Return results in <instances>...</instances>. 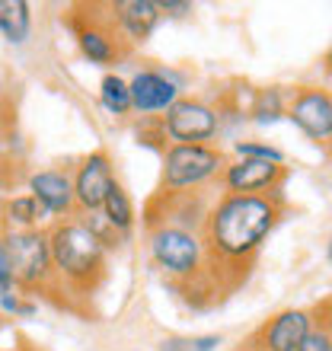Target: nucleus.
Returning a JSON list of instances; mask_svg holds the SVG:
<instances>
[{"label": "nucleus", "instance_id": "nucleus-1", "mask_svg": "<svg viewBox=\"0 0 332 351\" xmlns=\"http://www.w3.org/2000/svg\"><path fill=\"white\" fill-rule=\"evenodd\" d=\"M285 211V198L272 195H227L217 198L204 227L208 246V271L211 278H224L227 268H243L252 262L272 227ZM246 271V268H243Z\"/></svg>", "mask_w": 332, "mask_h": 351}, {"label": "nucleus", "instance_id": "nucleus-2", "mask_svg": "<svg viewBox=\"0 0 332 351\" xmlns=\"http://www.w3.org/2000/svg\"><path fill=\"white\" fill-rule=\"evenodd\" d=\"M51 240V256H55V275L58 281L71 291L90 294L106 278V243L99 233L90 227V221L77 217H61L48 227Z\"/></svg>", "mask_w": 332, "mask_h": 351}, {"label": "nucleus", "instance_id": "nucleus-3", "mask_svg": "<svg viewBox=\"0 0 332 351\" xmlns=\"http://www.w3.org/2000/svg\"><path fill=\"white\" fill-rule=\"evenodd\" d=\"M147 252L169 281L192 285L208 278V246L198 233L176 230V227L147 230Z\"/></svg>", "mask_w": 332, "mask_h": 351}, {"label": "nucleus", "instance_id": "nucleus-4", "mask_svg": "<svg viewBox=\"0 0 332 351\" xmlns=\"http://www.w3.org/2000/svg\"><path fill=\"white\" fill-rule=\"evenodd\" d=\"M0 252L10 259L13 275H16L19 291L38 294L55 281V256H51V240L48 230H7Z\"/></svg>", "mask_w": 332, "mask_h": 351}, {"label": "nucleus", "instance_id": "nucleus-5", "mask_svg": "<svg viewBox=\"0 0 332 351\" xmlns=\"http://www.w3.org/2000/svg\"><path fill=\"white\" fill-rule=\"evenodd\" d=\"M227 160L211 144H173L163 154L160 192H185L224 176Z\"/></svg>", "mask_w": 332, "mask_h": 351}, {"label": "nucleus", "instance_id": "nucleus-6", "mask_svg": "<svg viewBox=\"0 0 332 351\" xmlns=\"http://www.w3.org/2000/svg\"><path fill=\"white\" fill-rule=\"evenodd\" d=\"M221 128V115L202 99H179L163 119V134L173 144H208Z\"/></svg>", "mask_w": 332, "mask_h": 351}, {"label": "nucleus", "instance_id": "nucleus-7", "mask_svg": "<svg viewBox=\"0 0 332 351\" xmlns=\"http://www.w3.org/2000/svg\"><path fill=\"white\" fill-rule=\"evenodd\" d=\"M287 119L316 144H332V93L320 86H297L287 102Z\"/></svg>", "mask_w": 332, "mask_h": 351}, {"label": "nucleus", "instance_id": "nucleus-8", "mask_svg": "<svg viewBox=\"0 0 332 351\" xmlns=\"http://www.w3.org/2000/svg\"><path fill=\"white\" fill-rule=\"evenodd\" d=\"M310 332H313V313L310 310H281L268 323L259 326L249 345L256 351H300V345Z\"/></svg>", "mask_w": 332, "mask_h": 351}, {"label": "nucleus", "instance_id": "nucleus-9", "mask_svg": "<svg viewBox=\"0 0 332 351\" xmlns=\"http://www.w3.org/2000/svg\"><path fill=\"white\" fill-rule=\"evenodd\" d=\"M285 163H268V160H237L227 163L221 176V185L227 195H272L285 182Z\"/></svg>", "mask_w": 332, "mask_h": 351}, {"label": "nucleus", "instance_id": "nucleus-10", "mask_svg": "<svg viewBox=\"0 0 332 351\" xmlns=\"http://www.w3.org/2000/svg\"><path fill=\"white\" fill-rule=\"evenodd\" d=\"M112 185H115V176H112V163L102 150L83 157L77 173H74L77 208H80L83 214H99L106 198H109V192H112Z\"/></svg>", "mask_w": 332, "mask_h": 351}, {"label": "nucleus", "instance_id": "nucleus-11", "mask_svg": "<svg viewBox=\"0 0 332 351\" xmlns=\"http://www.w3.org/2000/svg\"><path fill=\"white\" fill-rule=\"evenodd\" d=\"M125 32L121 26L115 23V16L109 13V23H102V19L90 16L86 26H77V42H80V51L90 58L93 64H112V61H119L128 45H125Z\"/></svg>", "mask_w": 332, "mask_h": 351}, {"label": "nucleus", "instance_id": "nucleus-12", "mask_svg": "<svg viewBox=\"0 0 332 351\" xmlns=\"http://www.w3.org/2000/svg\"><path fill=\"white\" fill-rule=\"evenodd\" d=\"M131 99H134V109L144 115L169 112L179 102V86L160 71H141L131 77Z\"/></svg>", "mask_w": 332, "mask_h": 351}, {"label": "nucleus", "instance_id": "nucleus-13", "mask_svg": "<svg viewBox=\"0 0 332 351\" xmlns=\"http://www.w3.org/2000/svg\"><path fill=\"white\" fill-rule=\"evenodd\" d=\"M29 192L36 195L38 202L45 204L51 214H74L77 211V189L74 179L64 173V169H42V173H32L29 179Z\"/></svg>", "mask_w": 332, "mask_h": 351}, {"label": "nucleus", "instance_id": "nucleus-14", "mask_svg": "<svg viewBox=\"0 0 332 351\" xmlns=\"http://www.w3.org/2000/svg\"><path fill=\"white\" fill-rule=\"evenodd\" d=\"M109 10L121 26V32L128 36V42H147L163 16L160 3H154V0H119Z\"/></svg>", "mask_w": 332, "mask_h": 351}, {"label": "nucleus", "instance_id": "nucleus-15", "mask_svg": "<svg viewBox=\"0 0 332 351\" xmlns=\"http://www.w3.org/2000/svg\"><path fill=\"white\" fill-rule=\"evenodd\" d=\"M3 214H7L10 223H16V230H42V221H45L51 211H48L32 192H26V195L10 198V202L3 204Z\"/></svg>", "mask_w": 332, "mask_h": 351}, {"label": "nucleus", "instance_id": "nucleus-16", "mask_svg": "<svg viewBox=\"0 0 332 351\" xmlns=\"http://www.w3.org/2000/svg\"><path fill=\"white\" fill-rule=\"evenodd\" d=\"M0 32L10 45H23L32 32V13L26 0H3L0 3Z\"/></svg>", "mask_w": 332, "mask_h": 351}, {"label": "nucleus", "instance_id": "nucleus-17", "mask_svg": "<svg viewBox=\"0 0 332 351\" xmlns=\"http://www.w3.org/2000/svg\"><path fill=\"white\" fill-rule=\"evenodd\" d=\"M99 102H102V109L112 112V115H128L134 109L131 84H125L119 74H106L99 84Z\"/></svg>", "mask_w": 332, "mask_h": 351}, {"label": "nucleus", "instance_id": "nucleus-18", "mask_svg": "<svg viewBox=\"0 0 332 351\" xmlns=\"http://www.w3.org/2000/svg\"><path fill=\"white\" fill-rule=\"evenodd\" d=\"M287 96L281 86H268V90H259L256 96H252V119L259 121V125H272V121H278L281 115H287Z\"/></svg>", "mask_w": 332, "mask_h": 351}, {"label": "nucleus", "instance_id": "nucleus-19", "mask_svg": "<svg viewBox=\"0 0 332 351\" xmlns=\"http://www.w3.org/2000/svg\"><path fill=\"white\" fill-rule=\"evenodd\" d=\"M102 214H106V221H109L119 233L131 230V223H134V208H131L128 192H125L119 182L112 185L109 198H106V204H102Z\"/></svg>", "mask_w": 332, "mask_h": 351}, {"label": "nucleus", "instance_id": "nucleus-20", "mask_svg": "<svg viewBox=\"0 0 332 351\" xmlns=\"http://www.w3.org/2000/svg\"><path fill=\"white\" fill-rule=\"evenodd\" d=\"M233 150H237V157L240 160H268V163H285L281 150H275L272 144H262V141H237Z\"/></svg>", "mask_w": 332, "mask_h": 351}, {"label": "nucleus", "instance_id": "nucleus-21", "mask_svg": "<svg viewBox=\"0 0 332 351\" xmlns=\"http://www.w3.org/2000/svg\"><path fill=\"white\" fill-rule=\"evenodd\" d=\"M300 351H332V332L326 329V326L316 323L313 332L304 339V345H300Z\"/></svg>", "mask_w": 332, "mask_h": 351}, {"label": "nucleus", "instance_id": "nucleus-22", "mask_svg": "<svg viewBox=\"0 0 332 351\" xmlns=\"http://www.w3.org/2000/svg\"><path fill=\"white\" fill-rule=\"evenodd\" d=\"M221 345V335H202V339H185L182 351H214Z\"/></svg>", "mask_w": 332, "mask_h": 351}, {"label": "nucleus", "instance_id": "nucleus-23", "mask_svg": "<svg viewBox=\"0 0 332 351\" xmlns=\"http://www.w3.org/2000/svg\"><path fill=\"white\" fill-rule=\"evenodd\" d=\"M160 10H163L166 16H189V13H192V3H185V0H163Z\"/></svg>", "mask_w": 332, "mask_h": 351}, {"label": "nucleus", "instance_id": "nucleus-24", "mask_svg": "<svg viewBox=\"0 0 332 351\" xmlns=\"http://www.w3.org/2000/svg\"><path fill=\"white\" fill-rule=\"evenodd\" d=\"M313 313L320 316L316 323H320V326H326V329H329V332H332V297H329V300H323V304L316 306Z\"/></svg>", "mask_w": 332, "mask_h": 351}, {"label": "nucleus", "instance_id": "nucleus-25", "mask_svg": "<svg viewBox=\"0 0 332 351\" xmlns=\"http://www.w3.org/2000/svg\"><path fill=\"white\" fill-rule=\"evenodd\" d=\"M326 71L332 74V48H329V55H326Z\"/></svg>", "mask_w": 332, "mask_h": 351}, {"label": "nucleus", "instance_id": "nucleus-26", "mask_svg": "<svg viewBox=\"0 0 332 351\" xmlns=\"http://www.w3.org/2000/svg\"><path fill=\"white\" fill-rule=\"evenodd\" d=\"M237 351H256V348H252V345H243V348H237Z\"/></svg>", "mask_w": 332, "mask_h": 351}, {"label": "nucleus", "instance_id": "nucleus-27", "mask_svg": "<svg viewBox=\"0 0 332 351\" xmlns=\"http://www.w3.org/2000/svg\"><path fill=\"white\" fill-rule=\"evenodd\" d=\"M326 256H329V262H332V243H329V252H326Z\"/></svg>", "mask_w": 332, "mask_h": 351}, {"label": "nucleus", "instance_id": "nucleus-28", "mask_svg": "<svg viewBox=\"0 0 332 351\" xmlns=\"http://www.w3.org/2000/svg\"><path fill=\"white\" fill-rule=\"evenodd\" d=\"M3 351H10V348H3ZM13 351H29V348H13Z\"/></svg>", "mask_w": 332, "mask_h": 351}, {"label": "nucleus", "instance_id": "nucleus-29", "mask_svg": "<svg viewBox=\"0 0 332 351\" xmlns=\"http://www.w3.org/2000/svg\"><path fill=\"white\" fill-rule=\"evenodd\" d=\"M329 160H332V144H329Z\"/></svg>", "mask_w": 332, "mask_h": 351}, {"label": "nucleus", "instance_id": "nucleus-30", "mask_svg": "<svg viewBox=\"0 0 332 351\" xmlns=\"http://www.w3.org/2000/svg\"><path fill=\"white\" fill-rule=\"evenodd\" d=\"M29 351H32V348H29Z\"/></svg>", "mask_w": 332, "mask_h": 351}]
</instances>
